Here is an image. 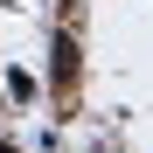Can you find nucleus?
<instances>
[{
    "label": "nucleus",
    "instance_id": "nucleus-1",
    "mask_svg": "<svg viewBox=\"0 0 153 153\" xmlns=\"http://www.w3.org/2000/svg\"><path fill=\"white\" fill-rule=\"evenodd\" d=\"M70 76H76V42L56 35V84H70Z\"/></svg>",
    "mask_w": 153,
    "mask_h": 153
},
{
    "label": "nucleus",
    "instance_id": "nucleus-2",
    "mask_svg": "<svg viewBox=\"0 0 153 153\" xmlns=\"http://www.w3.org/2000/svg\"><path fill=\"white\" fill-rule=\"evenodd\" d=\"M0 153H14V146H0Z\"/></svg>",
    "mask_w": 153,
    "mask_h": 153
}]
</instances>
